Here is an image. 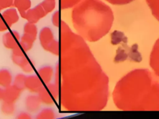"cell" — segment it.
<instances>
[{
  "label": "cell",
  "mask_w": 159,
  "mask_h": 119,
  "mask_svg": "<svg viewBox=\"0 0 159 119\" xmlns=\"http://www.w3.org/2000/svg\"><path fill=\"white\" fill-rule=\"evenodd\" d=\"M21 92V90L14 85H11L3 89L1 99L3 102L14 104V102L19 99Z\"/></svg>",
  "instance_id": "cell-6"
},
{
  "label": "cell",
  "mask_w": 159,
  "mask_h": 119,
  "mask_svg": "<svg viewBox=\"0 0 159 119\" xmlns=\"http://www.w3.org/2000/svg\"><path fill=\"white\" fill-rule=\"evenodd\" d=\"M2 90L3 89H2L1 87H0V99H2Z\"/></svg>",
  "instance_id": "cell-26"
},
{
  "label": "cell",
  "mask_w": 159,
  "mask_h": 119,
  "mask_svg": "<svg viewBox=\"0 0 159 119\" xmlns=\"http://www.w3.org/2000/svg\"><path fill=\"white\" fill-rule=\"evenodd\" d=\"M55 117V113L52 108H44L36 118L37 119H53Z\"/></svg>",
  "instance_id": "cell-16"
},
{
  "label": "cell",
  "mask_w": 159,
  "mask_h": 119,
  "mask_svg": "<svg viewBox=\"0 0 159 119\" xmlns=\"http://www.w3.org/2000/svg\"><path fill=\"white\" fill-rule=\"evenodd\" d=\"M39 41L45 50L55 55L60 54V43L54 38L50 28L45 27L41 29L39 33Z\"/></svg>",
  "instance_id": "cell-2"
},
{
  "label": "cell",
  "mask_w": 159,
  "mask_h": 119,
  "mask_svg": "<svg viewBox=\"0 0 159 119\" xmlns=\"http://www.w3.org/2000/svg\"><path fill=\"white\" fill-rule=\"evenodd\" d=\"M12 76L11 72L7 69H0V86L5 88L11 85Z\"/></svg>",
  "instance_id": "cell-14"
},
{
  "label": "cell",
  "mask_w": 159,
  "mask_h": 119,
  "mask_svg": "<svg viewBox=\"0 0 159 119\" xmlns=\"http://www.w3.org/2000/svg\"><path fill=\"white\" fill-rule=\"evenodd\" d=\"M25 89L31 92L38 93L42 88V81L36 75L27 76L25 82Z\"/></svg>",
  "instance_id": "cell-7"
},
{
  "label": "cell",
  "mask_w": 159,
  "mask_h": 119,
  "mask_svg": "<svg viewBox=\"0 0 159 119\" xmlns=\"http://www.w3.org/2000/svg\"><path fill=\"white\" fill-rule=\"evenodd\" d=\"M41 101L38 95H30L26 97L25 105L27 110L30 112H35L39 110Z\"/></svg>",
  "instance_id": "cell-9"
},
{
  "label": "cell",
  "mask_w": 159,
  "mask_h": 119,
  "mask_svg": "<svg viewBox=\"0 0 159 119\" xmlns=\"http://www.w3.org/2000/svg\"><path fill=\"white\" fill-rule=\"evenodd\" d=\"M12 52V61L17 66H19L23 71L30 73L33 71V66L25 56L23 49L20 45L14 48Z\"/></svg>",
  "instance_id": "cell-3"
},
{
  "label": "cell",
  "mask_w": 159,
  "mask_h": 119,
  "mask_svg": "<svg viewBox=\"0 0 159 119\" xmlns=\"http://www.w3.org/2000/svg\"><path fill=\"white\" fill-rule=\"evenodd\" d=\"M55 4H56L55 1H48V0H44L40 3V5L43 7L47 14L51 12L55 9Z\"/></svg>",
  "instance_id": "cell-19"
},
{
  "label": "cell",
  "mask_w": 159,
  "mask_h": 119,
  "mask_svg": "<svg viewBox=\"0 0 159 119\" xmlns=\"http://www.w3.org/2000/svg\"><path fill=\"white\" fill-rule=\"evenodd\" d=\"M46 87L54 98V99L57 100L58 97V95H60V90L57 85L56 84H52L50 82L46 84Z\"/></svg>",
  "instance_id": "cell-21"
},
{
  "label": "cell",
  "mask_w": 159,
  "mask_h": 119,
  "mask_svg": "<svg viewBox=\"0 0 159 119\" xmlns=\"http://www.w3.org/2000/svg\"><path fill=\"white\" fill-rule=\"evenodd\" d=\"M1 112L5 115H11L15 111V107L13 103L3 102L1 107Z\"/></svg>",
  "instance_id": "cell-18"
},
{
  "label": "cell",
  "mask_w": 159,
  "mask_h": 119,
  "mask_svg": "<svg viewBox=\"0 0 159 119\" xmlns=\"http://www.w3.org/2000/svg\"><path fill=\"white\" fill-rule=\"evenodd\" d=\"M8 25L4 20L2 17H0V32H5L7 30Z\"/></svg>",
  "instance_id": "cell-24"
},
{
  "label": "cell",
  "mask_w": 159,
  "mask_h": 119,
  "mask_svg": "<svg viewBox=\"0 0 159 119\" xmlns=\"http://www.w3.org/2000/svg\"><path fill=\"white\" fill-rule=\"evenodd\" d=\"M27 76H25L24 74H18L16 76L14 82H13V85L16 87L17 89H19L20 90L22 91L25 89V79H26Z\"/></svg>",
  "instance_id": "cell-15"
},
{
  "label": "cell",
  "mask_w": 159,
  "mask_h": 119,
  "mask_svg": "<svg viewBox=\"0 0 159 119\" xmlns=\"http://www.w3.org/2000/svg\"><path fill=\"white\" fill-rule=\"evenodd\" d=\"M17 118L18 119H30L32 118V117L30 116V115L29 113L23 112L20 113L17 117Z\"/></svg>",
  "instance_id": "cell-25"
},
{
  "label": "cell",
  "mask_w": 159,
  "mask_h": 119,
  "mask_svg": "<svg viewBox=\"0 0 159 119\" xmlns=\"http://www.w3.org/2000/svg\"><path fill=\"white\" fill-rule=\"evenodd\" d=\"M24 33L37 36V27L34 23L27 22L24 27Z\"/></svg>",
  "instance_id": "cell-20"
},
{
  "label": "cell",
  "mask_w": 159,
  "mask_h": 119,
  "mask_svg": "<svg viewBox=\"0 0 159 119\" xmlns=\"http://www.w3.org/2000/svg\"><path fill=\"white\" fill-rule=\"evenodd\" d=\"M48 1H55V0H48Z\"/></svg>",
  "instance_id": "cell-27"
},
{
  "label": "cell",
  "mask_w": 159,
  "mask_h": 119,
  "mask_svg": "<svg viewBox=\"0 0 159 119\" xmlns=\"http://www.w3.org/2000/svg\"><path fill=\"white\" fill-rule=\"evenodd\" d=\"M47 15L43 7L40 4L37 5L33 8L29 9L26 11L24 19L29 22L35 24L39 21V20Z\"/></svg>",
  "instance_id": "cell-4"
},
{
  "label": "cell",
  "mask_w": 159,
  "mask_h": 119,
  "mask_svg": "<svg viewBox=\"0 0 159 119\" xmlns=\"http://www.w3.org/2000/svg\"><path fill=\"white\" fill-rule=\"evenodd\" d=\"M83 0H60V7L62 9H69L76 6Z\"/></svg>",
  "instance_id": "cell-17"
},
{
  "label": "cell",
  "mask_w": 159,
  "mask_h": 119,
  "mask_svg": "<svg viewBox=\"0 0 159 119\" xmlns=\"http://www.w3.org/2000/svg\"><path fill=\"white\" fill-rule=\"evenodd\" d=\"M8 27H11L13 24L18 22L19 19V14L15 8H7L2 13V16Z\"/></svg>",
  "instance_id": "cell-8"
},
{
  "label": "cell",
  "mask_w": 159,
  "mask_h": 119,
  "mask_svg": "<svg viewBox=\"0 0 159 119\" xmlns=\"http://www.w3.org/2000/svg\"><path fill=\"white\" fill-rule=\"evenodd\" d=\"M14 6L19 11L20 16L24 19L26 11L30 9V0H14Z\"/></svg>",
  "instance_id": "cell-12"
},
{
  "label": "cell",
  "mask_w": 159,
  "mask_h": 119,
  "mask_svg": "<svg viewBox=\"0 0 159 119\" xmlns=\"http://www.w3.org/2000/svg\"><path fill=\"white\" fill-rule=\"evenodd\" d=\"M60 60L57 68L56 84L61 104L68 110H88L89 87L92 83L89 49L83 38L74 33L63 21L60 25Z\"/></svg>",
  "instance_id": "cell-1"
},
{
  "label": "cell",
  "mask_w": 159,
  "mask_h": 119,
  "mask_svg": "<svg viewBox=\"0 0 159 119\" xmlns=\"http://www.w3.org/2000/svg\"><path fill=\"white\" fill-rule=\"evenodd\" d=\"M38 96L42 103L45 105H53L54 104V98L47 88L44 86L38 92Z\"/></svg>",
  "instance_id": "cell-13"
},
{
  "label": "cell",
  "mask_w": 159,
  "mask_h": 119,
  "mask_svg": "<svg viewBox=\"0 0 159 119\" xmlns=\"http://www.w3.org/2000/svg\"><path fill=\"white\" fill-rule=\"evenodd\" d=\"M2 39V43L6 48L13 50L19 45L20 37L18 32L12 30L5 33Z\"/></svg>",
  "instance_id": "cell-5"
},
{
  "label": "cell",
  "mask_w": 159,
  "mask_h": 119,
  "mask_svg": "<svg viewBox=\"0 0 159 119\" xmlns=\"http://www.w3.org/2000/svg\"><path fill=\"white\" fill-rule=\"evenodd\" d=\"M38 74L43 82L45 84H47L50 82L53 77V69L50 66H45L39 69Z\"/></svg>",
  "instance_id": "cell-11"
},
{
  "label": "cell",
  "mask_w": 159,
  "mask_h": 119,
  "mask_svg": "<svg viewBox=\"0 0 159 119\" xmlns=\"http://www.w3.org/2000/svg\"><path fill=\"white\" fill-rule=\"evenodd\" d=\"M36 38L35 35L24 33L19 41V45L24 51H28L32 48Z\"/></svg>",
  "instance_id": "cell-10"
},
{
  "label": "cell",
  "mask_w": 159,
  "mask_h": 119,
  "mask_svg": "<svg viewBox=\"0 0 159 119\" xmlns=\"http://www.w3.org/2000/svg\"><path fill=\"white\" fill-rule=\"evenodd\" d=\"M14 0H0V11L11 7L14 5Z\"/></svg>",
  "instance_id": "cell-22"
},
{
  "label": "cell",
  "mask_w": 159,
  "mask_h": 119,
  "mask_svg": "<svg viewBox=\"0 0 159 119\" xmlns=\"http://www.w3.org/2000/svg\"><path fill=\"white\" fill-rule=\"evenodd\" d=\"M52 22L55 27H60L61 21L60 20V12L55 11L52 16Z\"/></svg>",
  "instance_id": "cell-23"
}]
</instances>
